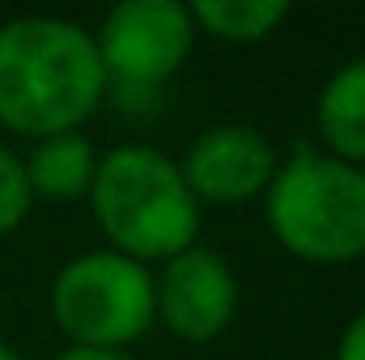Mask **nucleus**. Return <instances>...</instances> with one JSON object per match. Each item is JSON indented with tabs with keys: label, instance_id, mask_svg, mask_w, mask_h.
<instances>
[{
	"label": "nucleus",
	"instance_id": "nucleus-6",
	"mask_svg": "<svg viewBox=\"0 0 365 360\" xmlns=\"http://www.w3.org/2000/svg\"><path fill=\"white\" fill-rule=\"evenodd\" d=\"M153 305L162 322L187 339V344H208L230 331L238 314V280L234 268L204 246H187L175 255L162 280L153 284Z\"/></svg>",
	"mask_w": 365,
	"mask_h": 360
},
{
	"label": "nucleus",
	"instance_id": "nucleus-9",
	"mask_svg": "<svg viewBox=\"0 0 365 360\" xmlns=\"http://www.w3.org/2000/svg\"><path fill=\"white\" fill-rule=\"evenodd\" d=\"M93 170H98V153L86 136L68 132V136H51L38 140L30 162H26V179L34 195L47 199H77L90 195L93 186Z\"/></svg>",
	"mask_w": 365,
	"mask_h": 360
},
{
	"label": "nucleus",
	"instance_id": "nucleus-3",
	"mask_svg": "<svg viewBox=\"0 0 365 360\" xmlns=\"http://www.w3.org/2000/svg\"><path fill=\"white\" fill-rule=\"evenodd\" d=\"M268 229L306 263H353L365 255V170L331 153L297 149L268 182Z\"/></svg>",
	"mask_w": 365,
	"mask_h": 360
},
{
	"label": "nucleus",
	"instance_id": "nucleus-5",
	"mask_svg": "<svg viewBox=\"0 0 365 360\" xmlns=\"http://www.w3.org/2000/svg\"><path fill=\"white\" fill-rule=\"evenodd\" d=\"M195 43V21L175 0H128L102 17L93 34L106 81L153 93L182 68Z\"/></svg>",
	"mask_w": 365,
	"mask_h": 360
},
{
	"label": "nucleus",
	"instance_id": "nucleus-14",
	"mask_svg": "<svg viewBox=\"0 0 365 360\" xmlns=\"http://www.w3.org/2000/svg\"><path fill=\"white\" fill-rule=\"evenodd\" d=\"M0 360H21V356H17L13 348H4V344H0Z\"/></svg>",
	"mask_w": 365,
	"mask_h": 360
},
{
	"label": "nucleus",
	"instance_id": "nucleus-1",
	"mask_svg": "<svg viewBox=\"0 0 365 360\" xmlns=\"http://www.w3.org/2000/svg\"><path fill=\"white\" fill-rule=\"evenodd\" d=\"M93 34L64 17L0 26V127L34 140L77 132L106 93Z\"/></svg>",
	"mask_w": 365,
	"mask_h": 360
},
{
	"label": "nucleus",
	"instance_id": "nucleus-7",
	"mask_svg": "<svg viewBox=\"0 0 365 360\" xmlns=\"http://www.w3.org/2000/svg\"><path fill=\"white\" fill-rule=\"evenodd\" d=\"M276 149L264 132L247 123H221L195 136V144L182 157V182L191 186L195 203H247L259 191H268L276 174Z\"/></svg>",
	"mask_w": 365,
	"mask_h": 360
},
{
	"label": "nucleus",
	"instance_id": "nucleus-13",
	"mask_svg": "<svg viewBox=\"0 0 365 360\" xmlns=\"http://www.w3.org/2000/svg\"><path fill=\"white\" fill-rule=\"evenodd\" d=\"M56 360H132L128 352H102V348H68Z\"/></svg>",
	"mask_w": 365,
	"mask_h": 360
},
{
	"label": "nucleus",
	"instance_id": "nucleus-11",
	"mask_svg": "<svg viewBox=\"0 0 365 360\" xmlns=\"http://www.w3.org/2000/svg\"><path fill=\"white\" fill-rule=\"evenodd\" d=\"M30 203H34V191L26 179V162L0 144V238L30 216Z\"/></svg>",
	"mask_w": 365,
	"mask_h": 360
},
{
	"label": "nucleus",
	"instance_id": "nucleus-8",
	"mask_svg": "<svg viewBox=\"0 0 365 360\" xmlns=\"http://www.w3.org/2000/svg\"><path fill=\"white\" fill-rule=\"evenodd\" d=\"M314 119H319V132H323L331 157L361 166L365 162V55L349 60L344 68H336V77L319 93Z\"/></svg>",
	"mask_w": 365,
	"mask_h": 360
},
{
	"label": "nucleus",
	"instance_id": "nucleus-2",
	"mask_svg": "<svg viewBox=\"0 0 365 360\" xmlns=\"http://www.w3.org/2000/svg\"><path fill=\"white\" fill-rule=\"evenodd\" d=\"M90 199L98 229L123 259L170 263L187 246H195L200 203L182 182L179 162L149 144H119L98 157Z\"/></svg>",
	"mask_w": 365,
	"mask_h": 360
},
{
	"label": "nucleus",
	"instance_id": "nucleus-12",
	"mask_svg": "<svg viewBox=\"0 0 365 360\" xmlns=\"http://www.w3.org/2000/svg\"><path fill=\"white\" fill-rule=\"evenodd\" d=\"M336 360H365V309L344 327L340 348H336Z\"/></svg>",
	"mask_w": 365,
	"mask_h": 360
},
{
	"label": "nucleus",
	"instance_id": "nucleus-10",
	"mask_svg": "<svg viewBox=\"0 0 365 360\" xmlns=\"http://www.w3.org/2000/svg\"><path fill=\"white\" fill-rule=\"evenodd\" d=\"M187 13L221 43H259L284 21L289 9L280 0H200Z\"/></svg>",
	"mask_w": 365,
	"mask_h": 360
},
{
	"label": "nucleus",
	"instance_id": "nucleus-4",
	"mask_svg": "<svg viewBox=\"0 0 365 360\" xmlns=\"http://www.w3.org/2000/svg\"><path fill=\"white\" fill-rule=\"evenodd\" d=\"M51 314L73 348L123 352L136 344L153 318V275L145 263L115 250H90L64 263L51 284Z\"/></svg>",
	"mask_w": 365,
	"mask_h": 360
}]
</instances>
